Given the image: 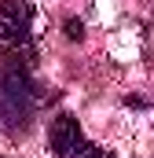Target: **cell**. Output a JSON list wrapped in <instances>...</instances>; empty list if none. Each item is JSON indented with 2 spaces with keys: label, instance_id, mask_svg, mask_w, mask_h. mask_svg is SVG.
<instances>
[{
  "label": "cell",
  "instance_id": "2",
  "mask_svg": "<svg viewBox=\"0 0 154 158\" xmlns=\"http://www.w3.org/2000/svg\"><path fill=\"white\" fill-rule=\"evenodd\" d=\"M33 37V7L26 0H0V40L22 48Z\"/></svg>",
  "mask_w": 154,
  "mask_h": 158
},
{
  "label": "cell",
  "instance_id": "4",
  "mask_svg": "<svg viewBox=\"0 0 154 158\" xmlns=\"http://www.w3.org/2000/svg\"><path fill=\"white\" fill-rule=\"evenodd\" d=\"M77 158H110V151H107V147H95V143H88V147H84Z\"/></svg>",
  "mask_w": 154,
  "mask_h": 158
},
{
  "label": "cell",
  "instance_id": "3",
  "mask_svg": "<svg viewBox=\"0 0 154 158\" xmlns=\"http://www.w3.org/2000/svg\"><path fill=\"white\" fill-rule=\"evenodd\" d=\"M48 143H51V151L59 158H77L88 147V140H84V132H81V125H77L74 114H55V118H51Z\"/></svg>",
  "mask_w": 154,
  "mask_h": 158
},
{
  "label": "cell",
  "instance_id": "1",
  "mask_svg": "<svg viewBox=\"0 0 154 158\" xmlns=\"http://www.w3.org/2000/svg\"><path fill=\"white\" fill-rule=\"evenodd\" d=\"M37 110V88L30 77V66L18 52H0V121L18 132L26 129Z\"/></svg>",
  "mask_w": 154,
  "mask_h": 158
}]
</instances>
